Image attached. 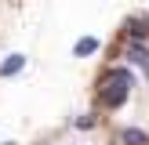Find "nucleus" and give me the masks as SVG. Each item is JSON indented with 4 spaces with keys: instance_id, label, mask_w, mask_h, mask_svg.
<instances>
[{
    "instance_id": "1",
    "label": "nucleus",
    "mask_w": 149,
    "mask_h": 145,
    "mask_svg": "<svg viewBox=\"0 0 149 145\" xmlns=\"http://www.w3.org/2000/svg\"><path fill=\"white\" fill-rule=\"evenodd\" d=\"M127 91H131V76L124 69H109L102 72L98 87H95V94H98V102L106 109H120L124 102H127Z\"/></svg>"
},
{
    "instance_id": "2",
    "label": "nucleus",
    "mask_w": 149,
    "mask_h": 145,
    "mask_svg": "<svg viewBox=\"0 0 149 145\" xmlns=\"http://www.w3.org/2000/svg\"><path fill=\"white\" fill-rule=\"evenodd\" d=\"M127 62H135V65H149V47L142 40H131L127 44Z\"/></svg>"
},
{
    "instance_id": "3",
    "label": "nucleus",
    "mask_w": 149,
    "mask_h": 145,
    "mask_svg": "<svg viewBox=\"0 0 149 145\" xmlns=\"http://www.w3.org/2000/svg\"><path fill=\"white\" fill-rule=\"evenodd\" d=\"M127 36H131V40H149V18H131L127 22Z\"/></svg>"
},
{
    "instance_id": "4",
    "label": "nucleus",
    "mask_w": 149,
    "mask_h": 145,
    "mask_svg": "<svg viewBox=\"0 0 149 145\" xmlns=\"http://www.w3.org/2000/svg\"><path fill=\"white\" fill-rule=\"evenodd\" d=\"M120 142H127V145H149V134L138 130V127H127V130H120Z\"/></svg>"
},
{
    "instance_id": "5",
    "label": "nucleus",
    "mask_w": 149,
    "mask_h": 145,
    "mask_svg": "<svg viewBox=\"0 0 149 145\" xmlns=\"http://www.w3.org/2000/svg\"><path fill=\"white\" fill-rule=\"evenodd\" d=\"M22 65H26V58H22V55H11L4 65H0V76H15V72L22 69Z\"/></svg>"
},
{
    "instance_id": "6",
    "label": "nucleus",
    "mask_w": 149,
    "mask_h": 145,
    "mask_svg": "<svg viewBox=\"0 0 149 145\" xmlns=\"http://www.w3.org/2000/svg\"><path fill=\"white\" fill-rule=\"evenodd\" d=\"M95 47H98V44H95L91 36H87V40H77V47H73V51H77V55H91Z\"/></svg>"
},
{
    "instance_id": "7",
    "label": "nucleus",
    "mask_w": 149,
    "mask_h": 145,
    "mask_svg": "<svg viewBox=\"0 0 149 145\" xmlns=\"http://www.w3.org/2000/svg\"><path fill=\"white\" fill-rule=\"evenodd\" d=\"M77 127H95V113H87V116H80V120H77Z\"/></svg>"
},
{
    "instance_id": "8",
    "label": "nucleus",
    "mask_w": 149,
    "mask_h": 145,
    "mask_svg": "<svg viewBox=\"0 0 149 145\" xmlns=\"http://www.w3.org/2000/svg\"><path fill=\"white\" fill-rule=\"evenodd\" d=\"M146 76H149V65H146Z\"/></svg>"
}]
</instances>
